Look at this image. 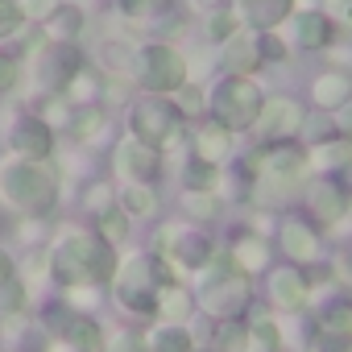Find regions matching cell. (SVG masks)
<instances>
[{"mask_svg": "<svg viewBox=\"0 0 352 352\" xmlns=\"http://www.w3.org/2000/svg\"><path fill=\"white\" fill-rule=\"evenodd\" d=\"M0 199L25 216H46L58 199V174L34 157L0 162Z\"/></svg>", "mask_w": 352, "mask_h": 352, "instance_id": "1", "label": "cell"}, {"mask_svg": "<svg viewBox=\"0 0 352 352\" xmlns=\"http://www.w3.org/2000/svg\"><path fill=\"white\" fill-rule=\"evenodd\" d=\"M162 286H170V265H166V257H137L133 265H124L120 270V278H116V298H120V307H129V311H153V302H157V290Z\"/></svg>", "mask_w": 352, "mask_h": 352, "instance_id": "2", "label": "cell"}, {"mask_svg": "<svg viewBox=\"0 0 352 352\" xmlns=\"http://www.w3.org/2000/svg\"><path fill=\"white\" fill-rule=\"evenodd\" d=\"M212 112H216V124L228 129V133H245L257 124V112H261V91L253 79L245 75H228L216 96H212Z\"/></svg>", "mask_w": 352, "mask_h": 352, "instance_id": "3", "label": "cell"}, {"mask_svg": "<svg viewBox=\"0 0 352 352\" xmlns=\"http://www.w3.org/2000/svg\"><path fill=\"white\" fill-rule=\"evenodd\" d=\"M307 166H311V153L302 149V145H294V141H278V145H270V149H257L253 157H249V170H257L261 174V183H274V187H290V183H298L302 174H307Z\"/></svg>", "mask_w": 352, "mask_h": 352, "instance_id": "4", "label": "cell"}, {"mask_svg": "<svg viewBox=\"0 0 352 352\" xmlns=\"http://www.w3.org/2000/svg\"><path fill=\"white\" fill-rule=\"evenodd\" d=\"M91 253H96V241L83 236V232H71L67 241H58V249L50 253V274L58 286L75 290V286H91Z\"/></svg>", "mask_w": 352, "mask_h": 352, "instance_id": "5", "label": "cell"}, {"mask_svg": "<svg viewBox=\"0 0 352 352\" xmlns=\"http://www.w3.org/2000/svg\"><path fill=\"white\" fill-rule=\"evenodd\" d=\"M204 311L216 315V319H236L245 307H249V282L245 274H232V261L220 257V274L212 278V286L204 290Z\"/></svg>", "mask_w": 352, "mask_h": 352, "instance_id": "6", "label": "cell"}, {"mask_svg": "<svg viewBox=\"0 0 352 352\" xmlns=\"http://www.w3.org/2000/svg\"><path fill=\"white\" fill-rule=\"evenodd\" d=\"M187 83V63L174 46H145L141 50V87L149 91H179Z\"/></svg>", "mask_w": 352, "mask_h": 352, "instance_id": "7", "label": "cell"}, {"mask_svg": "<svg viewBox=\"0 0 352 352\" xmlns=\"http://www.w3.org/2000/svg\"><path fill=\"white\" fill-rule=\"evenodd\" d=\"M157 249H162L157 257H174V261H183V265H191V270H204V265L216 261L212 241H208L199 228H183V224L162 228V232H157Z\"/></svg>", "mask_w": 352, "mask_h": 352, "instance_id": "8", "label": "cell"}, {"mask_svg": "<svg viewBox=\"0 0 352 352\" xmlns=\"http://www.w3.org/2000/svg\"><path fill=\"white\" fill-rule=\"evenodd\" d=\"M116 166L129 183H153L162 174V145L145 141V137H124L120 149H116Z\"/></svg>", "mask_w": 352, "mask_h": 352, "instance_id": "9", "label": "cell"}, {"mask_svg": "<svg viewBox=\"0 0 352 352\" xmlns=\"http://www.w3.org/2000/svg\"><path fill=\"white\" fill-rule=\"evenodd\" d=\"M133 133L153 141V145H170L179 137V112L170 104H162V100H141L133 108Z\"/></svg>", "mask_w": 352, "mask_h": 352, "instance_id": "10", "label": "cell"}, {"mask_svg": "<svg viewBox=\"0 0 352 352\" xmlns=\"http://www.w3.org/2000/svg\"><path fill=\"white\" fill-rule=\"evenodd\" d=\"M83 71V54L67 42H58L50 54H42V67H38V79L50 87V91H67V83Z\"/></svg>", "mask_w": 352, "mask_h": 352, "instance_id": "11", "label": "cell"}, {"mask_svg": "<svg viewBox=\"0 0 352 352\" xmlns=\"http://www.w3.org/2000/svg\"><path fill=\"white\" fill-rule=\"evenodd\" d=\"M257 124H261V133H265V137L282 141V137L298 133V124H302V108H298L294 100H286V96H274V100H265V104H261Z\"/></svg>", "mask_w": 352, "mask_h": 352, "instance_id": "12", "label": "cell"}, {"mask_svg": "<svg viewBox=\"0 0 352 352\" xmlns=\"http://www.w3.org/2000/svg\"><path fill=\"white\" fill-rule=\"evenodd\" d=\"M13 149L21 153V157H34V162H46L50 157V149H54V137H50V124L46 120H21L17 129H13Z\"/></svg>", "mask_w": 352, "mask_h": 352, "instance_id": "13", "label": "cell"}, {"mask_svg": "<svg viewBox=\"0 0 352 352\" xmlns=\"http://www.w3.org/2000/svg\"><path fill=\"white\" fill-rule=\"evenodd\" d=\"M282 253L294 257V261H315L319 257V236L302 220H286L282 224Z\"/></svg>", "mask_w": 352, "mask_h": 352, "instance_id": "14", "label": "cell"}, {"mask_svg": "<svg viewBox=\"0 0 352 352\" xmlns=\"http://www.w3.org/2000/svg\"><path fill=\"white\" fill-rule=\"evenodd\" d=\"M311 212H315L323 224H336V220L348 212V195H344V187H336V183H319V187H311Z\"/></svg>", "mask_w": 352, "mask_h": 352, "instance_id": "15", "label": "cell"}, {"mask_svg": "<svg viewBox=\"0 0 352 352\" xmlns=\"http://www.w3.org/2000/svg\"><path fill=\"white\" fill-rule=\"evenodd\" d=\"M290 5H294V0H241V13L257 30H274L278 21L290 17Z\"/></svg>", "mask_w": 352, "mask_h": 352, "instance_id": "16", "label": "cell"}, {"mask_svg": "<svg viewBox=\"0 0 352 352\" xmlns=\"http://www.w3.org/2000/svg\"><path fill=\"white\" fill-rule=\"evenodd\" d=\"M224 63H228L232 75H249V71L261 63V46H257V38L232 34V38H228V54H224Z\"/></svg>", "mask_w": 352, "mask_h": 352, "instance_id": "17", "label": "cell"}, {"mask_svg": "<svg viewBox=\"0 0 352 352\" xmlns=\"http://www.w3.org/2000/svg\"><path fill=\"white\" fill-rule=\"evenodd\" d=\"M274 298H278V307L298 311L307 302V278L298 270H278L274 274Z\"/></svg>", "mask_w": 352, "mask_h": 352, "instance_id": "18", "label": "cell"}, {"mask_svg": "<svg viewBox=\"0 0 352 352\" xmlns=\"http://www.w3.org/2000/svg\"><path fill=\"white\" fill-rule=\"evenodd\" d=\"M348 96H352V79L344 71H331V75L315 79V104L319 108H340V104H348Z\"/></svg>", "mask_w": 352, "mask_h": 352, "instance_id": "19", "label": "cell"}, {"mask_svg": "<svg viewBox=\"0 0 352 352\" xmlns=\"http://www.w3.org/2000/svg\"><path fill=\"white\" fill-rule=\"evenodd\" d=\"M294 34H298V46L319 50V46H327V42H331V21H327V17H319V13H298Z\"/></svg>", "mask_w": 352, "mask_h": 352, "instance_id": "20", "label": "cell"}, {"mask_svg": "<svg viewBox=\"0 0 352 352\" xmlns=\"http://www.w3.org/2000/svg\"><path fill=\"white\" fill-rule=\"evenodd\" d=\"M63 336H67V344H75L79 352H104V336H100V327H96V319H67L63 323Z\"/></svg>", "mask_w": 352, "mask_h": 352, "instance_id": "21", "label": "cell"}, {"mask_svg": "<svg viewBox=\"0 0 352 352\" xmlns=\"http://www.w3.org/2000/svg\"><path fill=\"white\" fill-rule=\"evenodd\" d=\"M191 307H195V302H191V294H187L183 286H174V282H170V286H162V290H157V302H153V311H157L162 319H187V315H191Z\"/></svg>", "mask_w": 352, "mask_h": 352, "instance_id": "22", "label": "cell"}, {"mask_svg": "<svg viewBox=\"0 0 352 352\" xmlns=\"http://www.w3.org/2000/svg\"><path fill=\"white\" fill-rule=\"evenodd\" d=\"M253 336L241 319H220L216 323V352H249Z\"/></svg>", "mask_w": 352, "mask_h": 352, "instance_id": "23", "label": "cell"}, {"mask_svg": "<svg viewBox=\"0 0 352 352\" xmlns=\"http://www.w3.org/2000/svg\"><path fill=\"white\" fill-rule=\"evenodd\" d=\"M228 153V129H204L199 137H195V157H204V162H220Z\"/></svg>", "mask_w": 352, "mask_h": 352, "instance_id": "24", "label": "cell"}, {"mask_svg": "<svg viewBox=\"0 0 352 352\" xmlns=\"http://www.w3.org/2000/svg\"><path fill=\"white\" fill-rule=\"evenodd\" d=\"M232 265L241 270H261L265 265V241L261 236H241L232 245Z\"/></svg>", "mask_w": 352, "mask_h": 352, "instance_id": "25", "label": "cell"}, {"mask_svg": "<svg viewBox=\"0 0 352 352\" xmlns=\"http://www.w3.org/2000/svg\"><path fill=\"white\" fill-rule=\"evenodd\" d=\"M183 183L191 191H212L216 187V162H204V157H191L187 170H183Z\"/></svg>", "mask_w": 352, "mask_h": 352, "instance_id": "26", "label": "cell"}, {"mask_svg": "<svg viewBox=\"0 0 352 352\" xmlns=\"http://www.w3.org/2000/svg\"><path fill=\"white\" fill-rule=\"evenodd\" d=\"M46 30H50L54 38H75V34L83 30V13H79V9H54V13L46 17Z\"/></svg>", "mask_w": 352, "mask_h": 352, "instance_id": "27", "label": "cell"}, {"mask_svg": "<svg viewBox=\"0 0 352 352\" xmlns=\"http://www.w3.org/2000/svg\"><path fill=\"white\" fill-rule=\"evenodd\" d=\"M120 204H124L129 216H149L157 208V199H153V191H145V183H129L124 195H120Z\"/></svg>", "mask_w": 352, "mask_h": 352, "instance_id": "28", "label": "cell"}, {"mask_svg": "<svg viewBox=\"0 0 352 352\" xmlns=\"http://www.w3.org/2000/svg\"><path fill=\"white\" fill-rule=\"evenodd\" d=\"M112 274H116V257H112V245L104 241H96V253H91V286H104V282H112Z\"/></svg>", "mask_w": 352, "mask_h": 352, "instance_id": "29", "label": "cell"}, {"mask_svg": "<svg viewBox=\"0 0 352 352\" xmlns=\"http://www.w3.org/2000/svg\"><path fill=\"white\" fill-rule=\"evenodd\" d=\"M249 336H253V344H257L261 352H278V344H282V336H278V323H274L270 315H257V319L249 323Z\"/></svg>", "mask_w": 352, "mask_h": 352, "instance_id": "30", "label": "cell"}, {"mask_svg": "<svg viewBox=\"0 0 352 352\" xmlns=\"http://www.w3.org/2000/svg\"><path fill=\"white\" fill-rule=\"evenodd\" d=\"M149 352H191V331H183V327H162L153 336Z\"/></svg>", "mask_w": 352, "mask_h": 352, "instance_id": "31", "label": "cell"}, {"mask_svg": "<svg viewBox=\"0 0 352 352\" xmlns=\"http://www.w3.org/2000/svg\"><path fill=\"white\" fill-rule=\"evenodd\" d=\"M323 331L327 336H352V302H331L323 311Z\"/></svg>", "mask_w": 352, "mask_h": 352, "instance_id": "32", "label": "cell"}, {"mask_svg": "<svg viewBox=\"0 0 352 352\" xmlns=\"http://www.w3.org/2000/svg\"><path fill=\"white\" fill-rule=\"evenodd\" d=\"M71 129H75V137H79V141H96V137H104V116H100L96 108H83V112L75 116V124H71Z\"/></svg>", "mask_w": 352, "mask_h": 352, "instance_id": "33", "label": "cell"}, {"mask_svg": "<svg viewBox=\"0 0 352 352\" xmlns=\"http://www.w3.org/2000/svg\"><path fill=\"white\" fill-rule=\"evenodd\" d=\"M120 9H124V17L129 21H153L162 9H166V0H120Z\"/></svg>", "mask_w": 352, "mask_h": 352, "instance_id": "34", "label": "cell"}, {"mask_svg": "<svg viewBox=\"0 0 352 352\" xmlns=\"http://www.w3.org/2000/svg\"><path fill=\"white\" fill-rule=\"evenodd\" d=\"M104 67L116 71V75H129V71H133V50H129L124 42H108V46H104Z\"/></svg>", "mask_w": 352, "mask_h": 352, "instance_id": "35", "label": "cell"}, {"mask_svg": "<svg viewBox=\"0 0 352 352\" xmlns=\"http://www.w3.org/2000/svg\"><path fill=\"white\" fill-rule=\"evenodd\" d=\"M232 34H236V13L220 9V13L208 17V38H212V42H228Z\"/></svg>", "mask_w": 352, "mask_h": 352, "instance_id": "36", "label": "cell"}, {"mask_svg": "<svg viewBox=\"0 0 352 352\" xmlns=\"http://www.w3.org/2000/svg\"><path fill=\"white\" fill-rule=\"evenodd\" d=\"M21 21H25V13H21L17 0H0V38L17 34V30H21Z\"/></svg>", "mask_w": 352, "mask_h": 352, "instance_id": "37", "label": "cell"}, {"mask_svg": "<svg viewBox=\"0 0 352 352\" xmlns=\"http://www.w3.org/2000/svg\"><path fill=\"white\" fill-rule=\"evenodd\" d=\"M100 232H104V241H108V245H120V241L129 236V220H124L120 212H108V216L100 220Z\"/></svg>", "mask_w": 352, "mask_h": 352, "instance_id": "38", "label": "cell"}, {"mask_svg": "<svg viewBox=\"0 0 352 352\" xmlns=\"http://www.w3.org/2000/svg\"><path fill=\"white\" fill-rule=\"evenodd\" d=\"M21 83V63L13 54H0V96H9Z\"/></svg>", "mask_w": 352, "mask_h": 352, "instance_id": "39", "label": "cell"}, {"mask_svg": "<svg viewBox=\"0 0 352 352\" xmlns=\"http://www.w3.org/2000/svg\"><path fill=\"white\" fill-rule=\"evenodd\" d=\"M348 153H352V145H348V141H336V145H323V149H319V162H323V166H344Z\"/></svg>", "mask_w": 352, "mask_h": 352, "instance_id": "40", "label": "cell"}, {"mask_svg": "<svg viewBox=\"0 0 352 352\" xmlns=\"http://www.w3.org/2000/svg\"><path fill=\"white\" fill-rule=\"evenodd\" d=\"M257 46H261V58H274V63L286 58V46H282V38H274V30H265V38Z\"/></svg>", "mask_w": 352, "mask_h": 352, "instance_id": "41", "label": "cell"}, {"mask_svg": "<svg viewBox=\"0 0 352 352\" xmlns=\"http://www.w3.org/2000/svg\"><path fill=\"white\" fill-rule=\"evenodd\" d=\"M108 352H149V348H145V340H137L133 331H120V336L108 344Z\"/></svg>", "mask_w": 352, "mask_h": 352, "instance_id": "42", "label": "cell"}, {"mask_svg": "<svg viewBox=\"0 0 352 352\" xmlns=\"http://www.w3.org/2000/svg\"><path fill=\"white\" fill-rule=\"evenodd\" d=\"M54 9H58L54 0H25V5H21V13H25V17H34V21H46Z\"/></svg>", "mask_w": 352, "mask_h": 352, "instance_id": "43", "label": "cell"}, {"mask_svg": "<svg viewBox=\"0 0 352 352\" xmlns=\"http://www.w3.org/2000/svg\"><path fill=\"white\" fill-rule=\"evenodd\" d=\"M187 208H191L195 216H216V204H212L208 191H191V195H187Z\"/></svg>", "mask_w": 352, "mask_h": 352, "instance_id": "44", "label": "cell"}, {"mask_svg": "<svg viewBox=\"0 0 352 352\" xmlns=\"http://www.w3.org/2000/svg\"><path fill=\"white\" fill-rule=\"evenodd\" d=\"M179 104H183V112H195V108L204 104V96H199L195 87H179Z\"/></svg>", "mask_w": 352, "mask_h": 352, "instance_id": "45", "label": "cell"}, {"mask_svg": "<svg viewBox=\"0 0 352 352\" xmlns=\"http://www.w3.org/2000/svg\"><path fill=\"white\" fill-rule=\"evenodd\" d=\"M323 352H352V336H327Z\"/></svg>", "mask_w": 352, "mask_h": 352, "instance_id": "46", "label": "cell"}, {"mask_svg": "<svg viewBox=\"0 0 352 352\" xmlns=\"http://www.w3.org/2000/svg\"><path fill=\"white\" fill-rule=\"evenodd\" d=\"M108 204H112V191H108V187L100 183V187H96V191L87 195V208H108Z\"/></svg>", "mask_w": 352, "mask_h": 352, "instance_id": "47", "label": "cell"}, {"mask_svg": "<svg viewBox=\"0 0 352 352\" xmlns=\"http://www.w3.org/2000/svg\"><path fill=\"white\" fill-rule=\"evenodd\" d=\"M5 282H13V257L0 253V286H5Z\"/></svg>", "mask_w": 352, "mask_h": 352, "instance_id": "48", "label": "cell"}, {"mask_svg": "<svg viewBox=\"0 0 352 352\" xmlns=\"http://www.w3.org/2000/svg\"><path fill=\"white\" fill-rule=\"evenodd\" d=\"M340 274H344V278H348V282H352V249H348V253H344V257H340Z\"/></svg>", "mask_w": 352, "mask_h": 352, "instance_id": "49", "label": "cell"}, {"mask_svg": "<svg viewBox=\"0 0 352 352\" xmlns=\"http://www.w3.org/2000/svg\"><path fill=\"white\" fill-rule=\"evenodd\" d=\"M340 124H344V133H348V141H352V104H348V112H344V120H340Z\"/></svg>", "mask_w": 352, "mask_h": 352, "instance_id": "50", "label": "cell"}]
</instances>
